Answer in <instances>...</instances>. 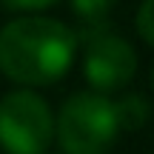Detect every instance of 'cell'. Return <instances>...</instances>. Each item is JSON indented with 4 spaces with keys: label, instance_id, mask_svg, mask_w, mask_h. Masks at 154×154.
I'll use <instances>...</instances> for the list:
<instances>
[{
    "label": "cell",
    "instance_id": "cell-8",
    "mask_svg": "<svg viewBox=\"0 0 154 154\" xmlns=\"http://www.w3.org/2000/svg\"><path fill=\"white\" fill-rule=\"evenodd\" d=\"M6 11H14V14H43L46 9L57 6L60 0H0Z\"/></svg>",
    "mask_w": 154,
    "mask_h": 154
},
{
    "label": "cell",
    "instance_id": "cell-1",
    "mask_svg": "<svg viewBox=\"0 0 154 154\" xmlns=\"http://www.w3.org/2000/svg\"><path fill=\"white\" fill-rule=\"evenodd\" d=\"M77 51V32L49 14H17L0 29V74L20 88L63 80Z\"/></svg>",
    "mask_w": 154,
    "mask_h": 154
},
{
    "label": "cell",
    "instance_id": "cell-9",
    "mask_svg": "<svg viewBox=\"0 0 154 154\" xmlns=\"http://www.w3.org/2000/svg\"><path fill=\"white\" fill-rule=\"evenodd\" d=\"M151 88H154V66H151Z\"/></svg>",
    "mask_w": 154,
    "mask_h": 154
},
{
    "label": "cell",
    "instance_id": "cell-3",
    "mask_svg": "<svg viewBox=\"0 0 154 154\" xmlns=\"http://www.w3.org/2000/svg\"><path fill=\"white\" fill-rule=\"evenodd\" d=\"M54 111L34 88H11L0 97V149L6 154H49Z\"/></svg>",
    "mask_w": 154,
    "mask_h": 154
},
{
    "label": "cell",
    "instance_id": "cell-2",
    "mask_svg": "<svg viewBox=\"0 0 154 154\" xmlns=\"http://www.w3.org/2000/svg\"><path fill=\"white\" fill-rule=\"evenodd\" d=\"M120 137L114 100L91 88L74 91L54 114V140L60 154H109Z\"/></svg>",
    "mask_w": 154,
    "mask_h": 154
},
{
    "label": "cell",
    "instance_id": "cell-5",
    "mask_svg": "<svg viewBox=\"0 0 154 154\" xmlns=\"http://www.w3.org/2000/svg\"><path fill=\"white\" fill-rule=\"evenodd\" d=\"M72 11L80 23V29H74L77 34H88V32H100V29L114 26L111 23V11H114L117 0H69Z\"/></svg>",
    "mask_w": 154,
    "mask_h": 154
},
{
    "label": "cell",
    "instance_id": "cell-6",
    "mask_svg": "<svg viewBox=\"0 0 154 154\" xmlns=\"http://www.w3.org/2000/svg\"><path fill=\"white\" fill-rule=\"evenodd\" d=\"M114 111H117L120 131H140L151 120V100L140 91H131V94H123L120 100H114Z\"/></svg>",
    "mask_w": 154,
    "mask_h": 154
},
{
    "label": "cell",
    "instance_id": "cell-7",
    "mask_svg": "<svg viewBox=\"0 0 154 154\" xmlns=\"http://www.w3.org/2000/svg\"><path fill=\"white\" fill-rule=\"evenodd\" d=\"M134 29H137L140 40L154 49V0H143L140 3L137 14H134Z\"/></svg>",
    "mask_w": 154,
    "mask_h": 154
},
{
    "label": "cell",
    "instance_id": "cell-4",
    "mask_svg": "<svg viewBox=\"0 0 154 154\" xmlns=\"http://www.w3.org/2000/svg\"><path fill=\"white\" fill-rule=\"evenodd\" d=\"M80 40V66L83 77L91 86V91L106 94L123 91L137 74V49L123 34L114 32V26L100 32L77 34Z\"/></svg>",
    "mask_w": 154,
    "mask_h": 154
}]
</instances>
